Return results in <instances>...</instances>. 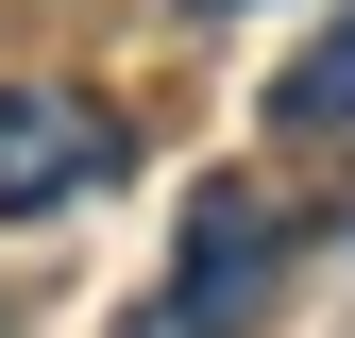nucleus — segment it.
Here are the masks:
<instances>
[{
	"instance_id": "obj_2",
	"label": "nucleus",
	"mask_w": 355,
	"mask_h": 338,
	"mask_svg": "<svg viewBox=\"0 0 355 338\" xmlns=\"http://www.w3.org/2000/svg\"><path fill=\"white\" fill-rule=\"evenodd\" d=\"M85 186H119V118L85 84H0V220H51Z\"/></svg>"
},
{
	"instance_id": "obj_4",
	"label": "nucleus",
	"mask_w": 355,
	"mask_h": 338,
	"mask_svg": "<svg viewBox=\"0 0 355 338\" xmlns=\"http://www.w3.org/2000/svg\"><path fill=\"white\" fill-rule=\"evenodd\" d=\"M169 17H237V0H169Z\"/></svg>"
},
{
	"instance_id": "obj_3",
	"label": "nucleus",
	"mask_w": 355,
	"mask_h": 338,
	"mask_svg": "<svg viewBox=\"0 0 355 338\" xmlns=\"http://www.w3.org/2000/svg\"><path fill=\"white\" fill-rule=\"evenodd\" d=\"M271 118H288V136H355V0H338V17L304 34V51H288V84H271Z\"/></svg>"
},
{
	"instance_id": "obj_1",
	"label": "nucleus",
	"mask_w": 355,
	"mask_h": 338,
	"mask_svg": "<svg viewBox=\"0 0 355 338\" xmlns=\"http://www.w3.org/2000/svg\"><path fill=\"white\" fill-rule=\"evenodd\" d=\"M271 287H288V220H271V186L220 169V186L187 203V271H169L119 338H254V321H271Z\"/></svg>"
}]
</instances>
